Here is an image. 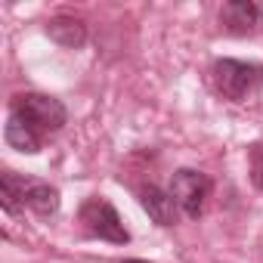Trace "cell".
Instances as JSON below:
<instances>
[{"label": "cell", "instance_id": "obj_1", "mask_svg": "<svg viewBox=\"0 0 263 263\" xmlns=\"http://www.w3.org/2000/svg\"><path fill=\"white\" fill-rule=\"evenodd\" d=\"M211 87L229 102H248L263 90V65L241 59H217L211 65Z\"/></svg>", "mask_w": 263, "mask_h": 263}, {"label": "cell", "instance_id": "obj_2", "mask_svg": "<svg viewBox=\"0 0 263 263\" xmlns=\"http://www.w3.org/2000/svg\"><path fill=\"white\" fill-rule=\"evenodd\" d=\"M10 115L22 118L28 127H34L37 134H56L68 121V108L62 105V99L47 96V93H19L10 105Z\"/></svg>", "mask_w": 263, "mask_h": 263}, {"label": "cell", "instance_id": "obj_3", "mask_svg": "<svg viewBox=\"0 0 263 263\" xmlns=\"http://www.w3.org/2000/svg\"><path fill=\"white\" fill-rule=\"evenodd\" d=\"M78 220H81L84 232L93 235V238H102V241H111V245H127V241H130V232L124 229V223H121L115 204L105 201L102 195H90V198L81 204Z\"/></svg>", "mask_w": 263, "mask_h": 263}, {"label": "cell", "instance_id": "obj_4", "mask_svg": "<svg viewBox=\"0 0 263 263\" xmlns=\"http://www.w3.org/2000/svg\"><path fill=\"white\" fill-rule=\"evenodd\" d=\"M211 177L201 174V171H192V167H180L174 177H171V195L174 201L180 204V211L192 220H198L208 208V198H211Z\"/></svg>", "mask_w": 263, "mask_h": 263}, {"label": "cell", "instance_id": "obj_5", "mask_svg": "<svg viewBox=\"0 0 263 263\" xmlns=\"http://www.w3.org/2000/svg\"><path fill=\"white\" fill-rule=\"evenodd\" d=\"M263 22V4H254V0H229V4L220 7V25L229 34H254Z\"/></svg>", "mask_w": 263, "mask_h": 263}, {"label": "cell", "instance_id": "obj_6", "mask_svg": "<svg viewBox=\"0 0 263 263\" xmlns=\"http://www.w3.org/2000/svg\"><path fill=\"white\" fill-rule=\"evenodd\" d=\"M140 204H143V211L158 223V226H174L177 220H180V204L174 201V195L171 192H164V189H158L155 183H149V186H140Z\"/></svg>", "mask_w": 263, "mask_h": 263}, {"label": "cell", "instance_id": "obj_7", "mask_svg": "<svg viewBox=\"0 0 263 263\" xmlns=\"http://www.w3.org/2000/svg\"><path fill=\"white\" fill-rule=\"evenodd\" d=\"M47 34L65 50H81L87 44V25L74 16H53L47 22Z\"/></svg>", "mask_w": 263, "mask_h": 263}, {"label": "cell", "instance_id": "obj_8", "mask_svg": "<svg viewBox=\"0 0 263 263\" xmlns=\"http://www.w3.org/2000/svg\"><path fill=\"white\" fill-rule=\"evenodd\" d=\"M4 140H7V146H10V149L25 152V155H37V152H41V146H44V137L37 134L34 127H28L22 118H16V115H10V121H7Z\"/></svg>", "mask_w": 263, "mask_h": 263}, {"label": "cell", "instance_id": "obj_9", "mask_svg": "<svg viewBox=\"0 0 263 263\" xmlns=\"http://www.w3.org/2000/svg\"><path fill=\"white\" fill-rule=\"evenodd\" d=\"M62 198H59V189L50 186V183H31L28 180V192H25V208H31L37 217H53L59 211Z\"/></svg>", "mask_w": 263, "mask_h": 263}, {"label": "cell", "instance_id": "obj_10", "mask_svg": "<svg viewBox=\"0 0 263 263\" xmlns=\"http://www.w3.org/2000/svg\"><path fill=\"white\" fill-rule=\"evenodd\" d=\"M25 192H28V180L19 177L16 171H4L0 174V204L7 214H19L25 208Z\"/></svg>", "mask_w": 263, "mask_h": 263}, {"label": "cell", "instance_id": "obj_11", "mask_svg": "<svg viewBox=\"0 0 263 263\" xmlns=\"http://www.w3.org/2000/svg\"><path fill=\"white\" fill-rule=\"evenodd\" d=\"M248 164H251V183L263 192V137L257 143H251L248 149Z\"/></svg>", "mask_w": 263, "mask_h": 263}, {"label": "cell", "instance_id": "obj_12", "mask_svg": "<svg viewBox=\"0 0 263 263\" xmlns=\"http://www.w3.org/2000/svg\"><path fill=\"white\" fill-rule=\"evenodd\" d=\"M121 263H149V260H121Z\"/></svg>", "mask_w": 263, "mask_h": 263}]
</instances>
